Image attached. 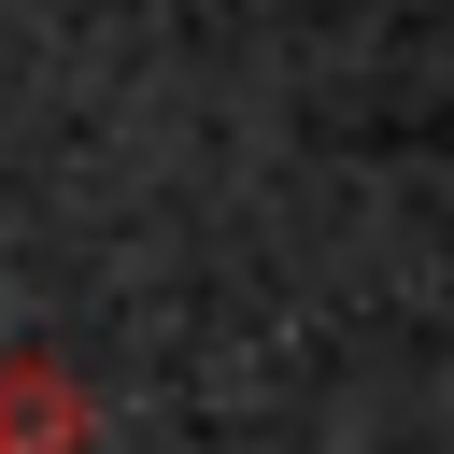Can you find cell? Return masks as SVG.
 I'll return each mask as SVG.
<instances>
[{
  "label": "cell",
  "mask_w": 454,
  "mask_h": 454,
  "mask_svg": "<svg viewBox=\"0 0 454 454\" xmlns=\"http://www.w3.org/2000/svg\"><path fill=\"white\" fill-rule=\"evenodd\" d=\"M0 454H85V383L57 355H0Z\"/></svg>",
  "instance_id": "cell-1"
}]
</instances>
